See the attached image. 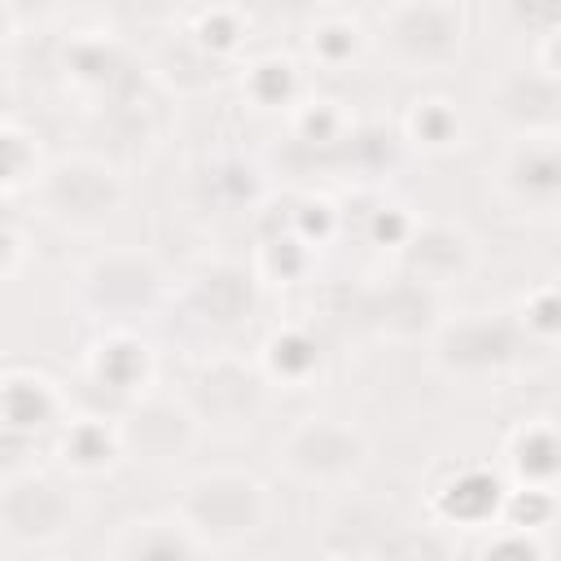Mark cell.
Wrapping results in <instances>:
<instances>
[{
	"instance_id": "1",
	"label": "cell",
	"mask_w": 561,
	"mask_h": 561,
	"mask_svg": "<svg viewBox=\"0 0 561 561\" xmlns=\"http://www.w3.org/2000/svg\"><path fill=\"white\" fill-rule=\"evenodd\" d=\"M175 294L171 267L149 245H110L75 267L70 302L96 329H140Z\"/></svg>"
},
{
	"instance_id": "2",
	"label": "cell",
	"mask_w": 561,
	"mask_h": 561,
	"mask_svg": "<svg viewBox=\"0 0 561 561\" xmlns=\"http://www.w3.org/2000/svg\"><path fill=\"white\" fill-rule=\"evenodd\" d=\"M171 517L202 552H232L272 522V486L241 465H210L180 482Z\"/></svg>"
},
{
	"instance_id": "3",
	"label": "cell",
	"mask_w": 561,
	"mask_h": 561,
	"mask_svg": "<svg viewBox=\"0 0 561 561\" xmlns=\"http://www.w3.org/2000/svg\"><path fill=\"white\" fill-rule=\"evenodd\" d=\"M31 197L44 224L61 232H101L127 206V175L96 149H66L39 167Z\"/></svg>"
},
{
	"instance_id": "4",
	"label": "cell",
	"mask_w": 561,
	"mask_h": 561,
	"mask_svg": "<svg viewBox=\"0 0 561 561\" xmlns=\"http://www.w3.org/2000/svg\"><path fill=\"white\" fill-rule=\"evenodd\" d=\"M373 465V438L351 416L311 412L276 438V469L316 491H346Z\"/></svg>"
},
{
	"instance_id": "5",
	"label": "cell",
	"mask_w": 561,
	"mask_h": 561,
	"mask_svg": "<svg viewBox=\"0 0 561 561\" xmlns=\"http://www.w3.org/2000/svg\"><path fill=\"white\" fill-rule=\"evenodd\" d=\"M469 26L460 0H399L377 13V44L403 75H443L465 57Z\"/></svg>"
},
{
	"instance_id": "6",
	"label": "cell",
	"mask_w": 561,
	"mask_h": 561,
	"mask_svg": "<svg viewBox=\"0 0 561 561\" xmlns=\"http://www.w3.org/2000/svg\"><path fill=\"white\" fill-rule=\"evenodd\" d=\"M267 394L272 386L263 381V373L254 368V355H237V351H210L188 368V381L180 390V399L188 403V412L197 416L202 434H245L263 421L267 412Z\"/></svg>"
},
{
	"instance_id": "7",
	"label": "cell",
	"mask_w": 561,
	"mask_h": 561,
	"mask_svg": "<svg viewBox=\"0 0 561 561\" xmlns=\"http://www.w3.org/2000/svg\"><path fill=\"white\" fill-rule=\"evenodd\" d=\"M425 346H430V364L451 381L504 377L526 355V342L508 320V311H486V307L456 311V316L447 311V320L434 329Z\"/></svg>"
},
{
	"instance_id": "8",
	"label": "cell",
	"mask_w": 561,
	"mask_h": 561,
	"mask_svg": "<svg viewBox=\"0 0 561 561\" xmlns=\"http://www.w3.org/2000/svg\"><path fill=\"white\" fill-rule=\"evenodd\" d=\"M83 522V500L53 469H22L0 482V535L18 548H57Z\"/></svg>"
},
{
	"instance_id": "9",
	"label": "cell",
	"mask_w": 561,
	"mask_h": 561,
	"mask_svg": "<svg viewBox=\"0 0 561 561\" xmlns=\"http://www.w3.org/2000/svg\"><path fill=\"white\" fill-rule=\"evenodd\" d=\"M114 421H118V438H123V460L153 469V473L180 469L202 443V425L180 394L149 390L136 403H127Z\"/></svg>"
},
{
	"instance_id": "10",
	"label": "cell",
	"mask_w": 561,
	"mask_h": 561,
	"mask_svg": "<svg viewBox=\"0 0 561 561\" xmlns=\"http://www.w3.org/2000/svg\"><path fill=\"white\" fill-rule=\"evenodd\" d=\"M57 66H61L66 88H70L75 96H83L92 110L123 105V101L140 96V88L149 83V75L136 70L127 44H123L114 31H101V26L70 31V35L61 39Z\"/></svg>"
},
{
	"instance_id": "11",
	"label": "cell",
	"mask_w": 561,
	"mask_h": 561,
	"mask_svg": "<svg viewBox=\"0 0 561 561\" xmlns=\"http://www.w3.org/2000/svg\"><path fill=\"white\" fill-rule=\"evenodd\" d=\"M491 193L530 219H543L561 202V131L508 136L491 162Z\"/></svg>"
},
{
	"instance_id": "12",
	"label": "cell",
	"mask_w": 561,
	"mask_h": 561,
	"mask_svg": "<svg viewBox=\"0 0 561 561\" xmlns=\"http://www.w3.org/2000/svg\"><path fill=\"white\" fill-rule=\"evenodd\" d=\"M443 320H447V294H438L403 272L368 285L355 298V324L377 342L416 346V342H430Z\"/></svg>"
},
{
	"instance_id": "13",
	"label": "cell",
	"mask_w": 561,
	"mask_h": 561,
	"mask_svg": "<svg viewBox=\"0 0 561 561\" xmlns=\"http://www.w3.org/2000/svg\"><path fill=\"white\" fill-rule=\"evenodd\" d=\"M259 298H263V285L254 267L241 259H224V254L188 267L171 294V302H180L202 329H219V333L241 329L259 311Z\"/></svg>"
},
{
	"instance_id": "14",
	"label": "cell",
	"mask_w": 561,
	"mask_h": 561,
	"mask_svg": "<svg viewBox=\"0 0 561 561\" xmlns=\"http://www.w3.org/2000/svg\"><path fill=\"white\" fill-rule=\"evenodd\" d=\"M79 373H83L88 386H96L123 412L127 403H136L140 394L153 390L158 346L140 329H96L88 337V346H83Z\"/></svg>"
},
{
	"instance_id": "15",
	"label": "cell",
	"mask_w": 561,
	"mask_h": 561,
	"mask_svg": "<svg viewBox=\"0 0 561 561\" xmlns=\"http://www.w3.org/2000/svg\"><path fill=\"white\" fill-rule=\"evenodd\" d=\"M504 491H508V482L491 460H451V465H443V473L430 478L425 504L438 526L491 530V526H500Z\"/></svg>"
},
{
	"instance_id": "16",
	"label": "cell",
	"mask_w": 561,
	"mask_h": 561,
	"mask_svg": "<svg viewBox=\"0 0 561 561\" xmlns=\"http://www.w3.org/2000/svg\"><path fill=\"white\" fill-rule=\"evenodd\" d=\"M482 267V245L465 224L451 219H416L412 237L399 250V272L447 294L465 280H473V272Z\"/></svg>"
},
{
	"instance_id": "17",
	"label": "cell",
	"mask_w": 561,
	"mask_h": 561,
	"mask_svg": "<svg viewBox=\"0 0 561 561\" xmlns=\"http://www.w3.org/2000/svg\"><path fill=\"white\" fill-rule=\"evenodd\" d=\"M486 105L495 114V123L508 136H548L561 131V79L539 75L530 61L526 66H508L495 75Z\"/></svg>"
},
{
	"instance_id": "18",
	"label": "cell",
	"mask_w": 561,
	"mask_h": 561,
	"mask_svg": "<svg viewBox=\"0 0 561 561\" xmlns=\"http://www.w3.org/2000/svg\"><path fill=\"white\" fill-rule=\"evenodd\" d=\"M66 416H70V394L48 368H35V364L0 368V425L4 430L22 438H39L57 430Z\"/></svg>"
},
{
	"instance_id": "19",
	"label": "cell",
	"mask_w": 561,
	"mask_h": 561,
	"mask_svg": "<svg viewBox=\"0 0 561 561\" xmlns=\"http://www.w3.org/2000/svg\"><path fill=\"white\" fill-rule=\"evenodd\" d=\"M508 486H539V491H557V473H561V434L557 421L548 412L539 416H522L500 447V465Z\"/></svg>"
},
{
	"instance_id": "20",
	"label": "cell",
	"mask_w": 561,
	"mask_h": 561,
	"mask_svg": "<svg viewBox=\"0 0 561 561\" xmlns=\"http://www.w3.org/2000/svg\"><path fill=\"white\" fill-rule=\"evenodd\" d=\"M399 140L408 153H421V158H451L465 149L469 140V123H465V110L456 96L447 92H416L399 123H394Z\"/></svg>"
},
{
	"instance_id": "21",
	"label": "cell",
	"mask_w": 561,
	"mask_h": 561,
	"mask_svg": "<svg viewBox=\"0 0 561 561\" xmlns=\"http://www.w3.org/2000/svg\"><path fill=\"white\" fill-rule=\"evenodd\" d=\"M254 368L263 373L272 390H307L324 373V342L316 337L311 324L285 320L263 333L254 351Z\"/></svg>"
},
{
	"instance_id": "22",
	"label": "cell",
	"mask_w": 561,
	"mask_h": 561,
	"mask_svg": "<svg viewBox=\"0 0 561 561\" xmlns=\"http://www.w3.org/2000/svg\"><path fill=\"white\" fill-rule=\"evenodd\" d=\"M57 460L70 478H101L123 465L118 421L105 412H70L57 425Z\"/></svg>"
},
{
	"instance_id": "23",
	"label": "cell",
	"mask_w": 561,
	"mask_h": 561,
	"mask_svg": "<svg viewBox=\"0 0 561 561\" xmlns=\"http://www.w3.org/2000/svg\"><path fill=\"white\" fill-rule=\"evenodd\" d=\"M237 88H241V101L259 114H289L298 105V96L307 92V79H302V61L294 53H280V48H263L254 57H245L237 66Z\"/></svg>"
},
{
	"instance_id": "24",
	"label": "cell",
	"mask_w": 561,
	"mask_h": 561,
	"mask_svg": "<svg viewBox=\"0 0 561 561\" xmlns=\"http://www.w3.org/2000/svg\"><path fill=\"white\" fill-rule=\"evenodd\" d=\"M368 39H373L368 22H364L359 13H351V9H337V4L316 9V13L307 18V26H302L307 61L320 66V70H329V75L351 70V66L364 57Z\"/></svg>"
},
{
	"instance_id": "25",
	"label": "cell",
	"mask_w": 561,
	"mask_h": 561,
	"mask_svg": "<svg viewBox=\"0 0 561 561\" xmlns=\"http://www.w3.org/2000/svg\"><path fill=\"white\" fill-rule=\"evenodd\" d=\"M180 35L188 44H197L210 61L228 66V61L245 57V48L254 39V18L237 4H197V9H184Z\"/></svg>"
},
{
	"instance_id": "26",
	"label": "cell",
	"mask_w": 561,
	"mask_h": 561,
	"mask_svg": "<svg viewBox=\"0 0 561 561\" xmlns=\"http://www.w3.org/2000/svg\"><path fill=\"white\" fill-rule=\"evenodd\" d=\"M197 188L206 197V206H215L219 215H245L267 197V180L259 171V162L241 158V153H219L202 167Z\"/></svg>"
},
{
	"instance_id": "27",
	"label": "cell",
	"mask_w": 561,
	"mask_h": 561,
	"mask_svg": "<svg viewBox=\"0 0 561 561\" xmlns=\"http://www.w3.org/2000/svg\"><path fill=\"white\" fill-rule=\"evenodd\" d=\"M145 75H149L153 83H162L167 92H175V96H202V92L219 88L224 66L210 61V57H206L197 44H188L184 35H167V39L158 44V53H153V61H149Z\"/></svg>"
},
{
	"instance_id": "28",
	"label": "cell",
	"mask_w": 561,
	"mask_h": 561,
	"mask_svg": "<svg viewBox=\"0 0 561 561\" xmlns=\"http://www.w3.org/2000/svg\"><path fill=\"white\" fill-rule=\"evenodd\" d=\"M110 561H206V552L197 548V539L167 513V517H140L131 522Z\"/></svg>"
},
{
	"instance_id": "29",
	"label": "cell",
	"mask_w": 561,
	"mask_h": 561,
	"mask_svg": "<svg viewBox=\"0 0 561 561\" xmlns=\"http://www.w3.org/2000/svg\"><path fill=\"white\" fill-rule=\"evenodd\" d=\"M289 118V136L302 145V149H324V153H337L342 140L351 136L355 118L346 110V101L337 96H324V92H302L298 105L285 114Z\"/></svg>"
},
{
	"instance_id": "30",
	"label": "cell",
	"mask_w": 561,
	"mask_h": 561,
	"mask_svg": "<svg viewBox=\"0 0 561 561\" xmlns=\"http://www.w3.org/2000/svg\"><path fill=\"white\" fill-rule=\"evenodd\" d=\"M337 153L346 158V167L355 175L377 180V175H390L408 149H403V140H399L394 127H386V123H355Z\"/></svg>"
},
{
	"instance_id": "31",
	"label": "cell",
	"mask_w": 561,
	"mask_h": 561,
	"mask_svg": "<svg viewBox=\"0 0 561 561\" xmlns=\"http://www.w3.org/2000/svg\"><path fill=\"white\" fill-rule=\"evenodd\" d=\"M508 320L517 324V333H522L526 346H539V351L557 346V333H561V298H557V280H535V285H526V289L517 294Z\"/></svg>"
},
{
	"instance_id": "32",
	"label": "cell",
	"mask_w": 561,
	"mask_h": 561,
	"mask_svg": "<svg viewBox=\"0 0 561 561\" xmlns=\"http://www.w3.org/2000/svg\"><path fill=\"white\" fill-rule=\"evenodd\" d=\"M311 263H316V250H307V245H302L298 237H289L285 228H280V232H263V237H259V250H254V259H250L259 285H298V280H307Z\"/></svg>"
},
{
	"instance_id": "33",
	"label": "cell",
	"mask_w": 561,
	"mask_h": 561,
	"mask_svg": "<svg viewBox=\"0 0 561 561\" xmlns=\"http://www.w3.org/2000/svg\"><path fill=\"white\" fill-rule=\"evenodd\" d=\"M39 167H44L39 162V140L22 123L4 118L0 123V197H9L18 188H31Z\"/></svg>"
},
{
	"instance_id": "34",
	"label": "cell",
	"mask_w": 561,
	"mask_h": 561,
	"mask_svg": "<svg viewBox=\"0 0 561 561\" xmlns=\"http://www.w3.org/2000/svg\"><path fill=\"white\" fill-rule=\"evenodd\" d=\"M285 232L298 237L307 250H320V245H329V241L342 232V210H337V202L324 197V193H302V197L289 202Z\"/></svg>"
},
{
	"instance_id": "35",
	"label": "cell",
	"mask_w": 561,
	"mask_h": 561,
	"mask_svg": "<svg viewBox=\"0 0 561 561\" xmlns=\"http://www.w3.org/2000/svg\"><path fill=\"white\" fill-rule=\"evenodd\" d=\"M552 517H557V491H539V486H508V491H504L500 526H508V530H530V535H548Z\"/></svg>"
},
{
	"instance_id": "36",
	"label": "cell",
	"mask_w": 561,
	"mask_h": 561,
	"mask_svg": "<svg viewBox=\"0 0 561 561\" xmlns=\"http://www.w3.org/2000/svg\"><path fill=\"white\" fill-rule=\"evenodd\" d=\"M473 561H548V539L530 535V530H508V526H491L486 539L478 543Z\"/></svg>"
},
{
	"instance_id": "37",
	"label": "cell",
	"mask_w": 561,
	"mask_h": 561,
	"mask_svg": "<svg viewBox=\"0 0 561 561\" xmlns=\"http://www.w3.org/2000/svg\"><path fill=\"white\" fill-rule=\"evenodd\" d=\"M416 219L421 215H412L403 202H377L373 210H368V219H364V237H368V245H377V250H403V241L412 237V228H416Z\"/></svg>"
},
{
	"instance_id": "38",
	"label": "cell",
	"mask_w": 561,
	"mask_h": 561,
	"mask_svg": "<svg viewBox=\"0 0 561 561\" xmlns=\"http://www.w3.org/2000/svg\"><path fill=\"white\" fill-rule=\"evenodd\" d=\"M530 66H535L539 75H548V79H561V22H552V26H543V31L535 35Z\"/></svg>"
},
{
	"instance_id": "39",
	"label": "cell",
	"mask_w": 561,
	"mask_h": 561,
	"mask_svg": "<svg viewBox=\"0 0 561 561\" xmlns=\"http://www.w3.org/2000/svg\"><path fill=\"white\" fill-rule=\"evenodd\" d=\"M31 451H35V438H22V434L0 425V482L31 469Z\"/></svg>"
},
{
	"instance_id": "40",
	"label": "cell",
	"mask_w": 561,
	"mask_h": 561,
	"mask_svg": "<svg viewBox=\"0 0 561 561\" xmlns=\"http://www.w3.org/2000/svg\"><path fill=\"white\" fill-rule=\"evenodd\" d=\"M22 259H26V245H22V232H18L13 224H4V219H0V285L18 276V267H22Z\"/></svg>"
},
{
	"instance_id": "41",
	"label": "cell",
	"mask_w": 561,
	"mask_h": 561,
	"mask_svg": "<svg viewBox=\"0 0 561 561\" xmlns=\"http://www.w3.org/2000/svg\"><path fill=\"white\" fill-rule=\"evenodd\" d=\"M18 35H22V9H13V4L0 0V48H9Z\"/></svg>"
},
{
	"instance_id": "42",
	"label": "cell",
	"mask_w": 561,
	"mask_h": 561,
	"mask_svg": "<svg viewBox=\"0 0 561 561\" xmlns=\"http://www.w3.org/2000/svg\"><path fill=\"white\" fill-rule=\"evenodd\" d=\"M13 101H18V88H13V75L0 66V123L9 118V110H13Z\"/></svg>"
},
{
	"instance_id": "43",
	"label": "cell",
	"mask_w": 561,
	"mask_h": 561,
	"mask_svg": "<svg viewBox=\"0 0 561 561\" xmlns=\"http://www.w3.org/2000/svg\"><path fill=\"white\" fill-rule=\"evenodd\" d=\"M324 561H373V557H364V552H333V557H324Z\"/></svg>"
}]
</instances>
